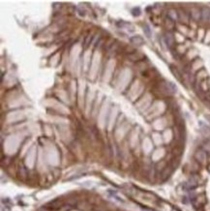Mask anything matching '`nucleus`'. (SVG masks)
<instances>
[{
	"label": "nucleus",
	"mask_w": 210,
	"mask_h": 211,
	"mask_svg": "<svg viewBox=\"0 0 210 211\" xmlns=\"http://www.w3.org/2000/svg\"><path fill=\"white\" fill-rule=\"evenodd\" d=\"M164 24H165V29H167V31L172 32V30L176 28L175 21L172 20V19H171L169 17H165V18L164 20Z\"/></svg>",
	"instance_id": "7"
},
{
	"label": "nucleus",
	"mask_w": 210,
	"mask_h": 211,
	"mask_svg": "<svg viewBox=\"0 0 210 211\" xmlns=\"http://www.w3.org/2000/svg\"><path fill=\"white\" fill-rule=\"evenodd\" d=\"M206 118L208 119V121L210 122V115H206Z\"/></svg>",
	"instance_id": "17"
},
{
	"label": "nucleus",
	"mask_w": 210,
	"mask_h": 211,
	"mask_svg": "<svg viewBox=\"0 0 210 211\" xmlns=\"http://www.w3.org/2000/svg\"><path fill=\"white\" fill-rule=\"evenodd\" d=\"M177 12H178V20L180 21V24H185V25L189 24L191 21V17H190L189 12L182 8L177 9Z\"/></svg>",
	"instance_id": "4"
},
{
	"label": "nucleus",
	"mask_w": 210,
	"mask_h": 211,
	"mask_svg": "<svg viewBox=\"0 0 210 211\" xmlns=\"http://www.w3.org/2000/svg\"><path fill=\"white\" fill-rule=\"evenodd\" d=\"M202 20L210 24V8L208 7L202 8Z\"/></svg>",
	"instance_id": "8"
},
{
	"label": "nucleus",
	"mask_w": 210,
	"mask_h": 211,
	"mask_svg": "<svg viewBox=\"0 0 210 211\" xmlns=\"http://www.w3.org/2000/svg\"><path fill=\"white\" fill-rule=\"evenodd\" d=\"M164 40L165 45H167L171 50H174L176 48V40H175V35L173 32L167 31L164 35Z\"/></svg>",
	"instance_id": "3"
},
{
	"label": "nucleus",
	"mask_w": 210,
	"mask_h": 211,
	"mask_svg": "<svg viewBox=\"0 0 210 211\" xmlns=\"http://www.w3.org/2000/svg\"><path fill=\"white\" fill-rule=\"evenodd\" d=\"M131 42L134 44L135 46H141L144 44V40L142 39V37L140 36H134L131 38Z\"/></svg>",
	"instance_id": "12"
},
{
	"label": "nucleus",
	"mask_w": 210,
	"mask_h": 211,
	"mask_svg": "<svg viewBox=\"0 0 210 211\" xmlns=\"http://www.w3.org/2000/svg\"><path fill=\"white\" fill-rule=\"evenodd\" d=\"M194 159L197 163H198L201 166H205L208 163L209 154L202 148H198L194 153Z\"/></svg>",
	"instance_id": "2"
},
{
	"label": "nucleus",
	"mask_w": 210,
	"mask_h": 211,
	"mask_svg": "<svg viewBox=\"0 0 210 211\" xmlns=\"http://www.w3.org/2000/svg\"><path fill=\"white\" fill-rule=\"evenodd\" d=\"M206 203V198L203 194H200L192 199V203L196 209H201Z\"/></svg>",
	"instance_id": "5"
},
{
	"label": "nucleus",
	"mask_w": 210,
	"mask_h": 211,
	"mask_svg": "<svg viewBox=\"0 0 210 211\" xmlns=\"http://www.w3.org/2000/svg\"><path fill=\"white\" fill-rule=\"evenodd\" d=\"M202 149H204L208 154L210 153V140L208 139V140H206L204 142H203V144H202Z\"/></svg>",
	"instance_id": "14"
},
{
	"label": "nucleus",
	"mask_w": 210,
	"mask_h": 211,
	"mask_svg": "<svg viewBox=\"0 0 210 211\" xmlns=\"http://www.w3.org/2000/svg\"><path fill=\"white\" fill-rule=\"evenodd\" d=\"M189 14L191 17V19L195 21H200L202 20V9L197 7H192L189 11Z\"/></svg>",
	"instance_id": "6"
},
{
	"label": "nucleus",
	"mask_w": 210,
	"mask_h": 211,
	"mask_svg": "<svg viewBox=\"0 0 210 211\" xmlns=\"http://www.w3.org/2000/svg\"><path fill=\"white\" fill-rule=\"evenodd\" d=\"M144 32H145V34L148 36V37H150L151 36V31H150V28H149V26L148 25H144Z\"/></svg>",
	"instance_id": "15"
},
{
	"label": "nucleus",
	"mask_w": 210,
	"mask_h": 211,
	"mask_svg": "<svg viewBox=\"0 0 210 211\" xmlns=\"http://www.w3.org/2000/svg\"><path fill=\"white\" fill-rule=\"evenodd\" d=\"M167 17H169L171 19H172V20H178V12H177V9H173V8H171V9H170L169 11H168V15H167Z\"/></svg>",
	"instance_id": "11"
},
{
	"label": "nucleus",
	"mask_w": 210,
	"mask_h": 211,
	"mask_svg": "<svg viewBox=\"0 0 210 211\" xmlns=\"http://www.w3.org/2000/svg\"><path fill=\"white\" fill-rule=\"evenodd\" d=\"M157 89L160 92L162 96H171L176 92V87L172 82H170L168 81H161L158 85Z\"/></svg>",
	"instance_id": "1"
},
{
	"label": "nucleus",
	"mask_w": 210,
	"mask_h": 211,
	"mask_svg": "<svg viewBox=\"0 0 210 211\" xmlns=\"http://www.w3.org/2000/svg\"><path fill=\"white\" fill-rule=\"evenodd\" d=\"M200 126H201V131L202 133V135L208 137L210 136V127L207 126V125H204L202 121H200Z\"/></svg>",
	"instance_id": "13"
},
{
	"label": "nucleus",
	"mask_w": 210,
	"mask_h": 211,
	"mask_svg": "<svg viewBox=\"0 0 210 211\" xmlns=\"http://www.w3.org/2000/svg\"><path fill=\"white\" fill-rule=\"evenodd\" d=\"M172 171H173V168H172V166H168L167 168H165L164 171H161V177H162V178H163L164 180L168 179L169 177L171 175Z\"/></svg>",
	"instance_id": "9"
},
{
	"label": "nucleus",
	"mask_w": 210,
	"mask_h": 211,
	"mask_svg": "<svg viewBox=\"0 0 210 211\" xmlns=\"http://www.w3.org/2000/svg\"><path fill=\"white\" fill-rule=\"evenodd\" d=\"M38 211H49L48 209H46V208H41V209H39Z\"/></svg>",
	"instance_id": "16"
},
{
	"label": "nucleus",
	"mask_w": 210,
	"mask_h": 211,
	"mask_svg": "<svg viewBox=\"0 0 210 211\" xmlns=\"http://www.w3.org/2000/svg\"><path fill=\"white\" fill-rule=\"evenodd\" d=\"M170 68H171V73L175 76V77L177 79L179 82H183V76H182V73L175 67V66H173V65H171L170 66Z\"/></svg>",
	"instance_id": "10"
}]
</instances>
